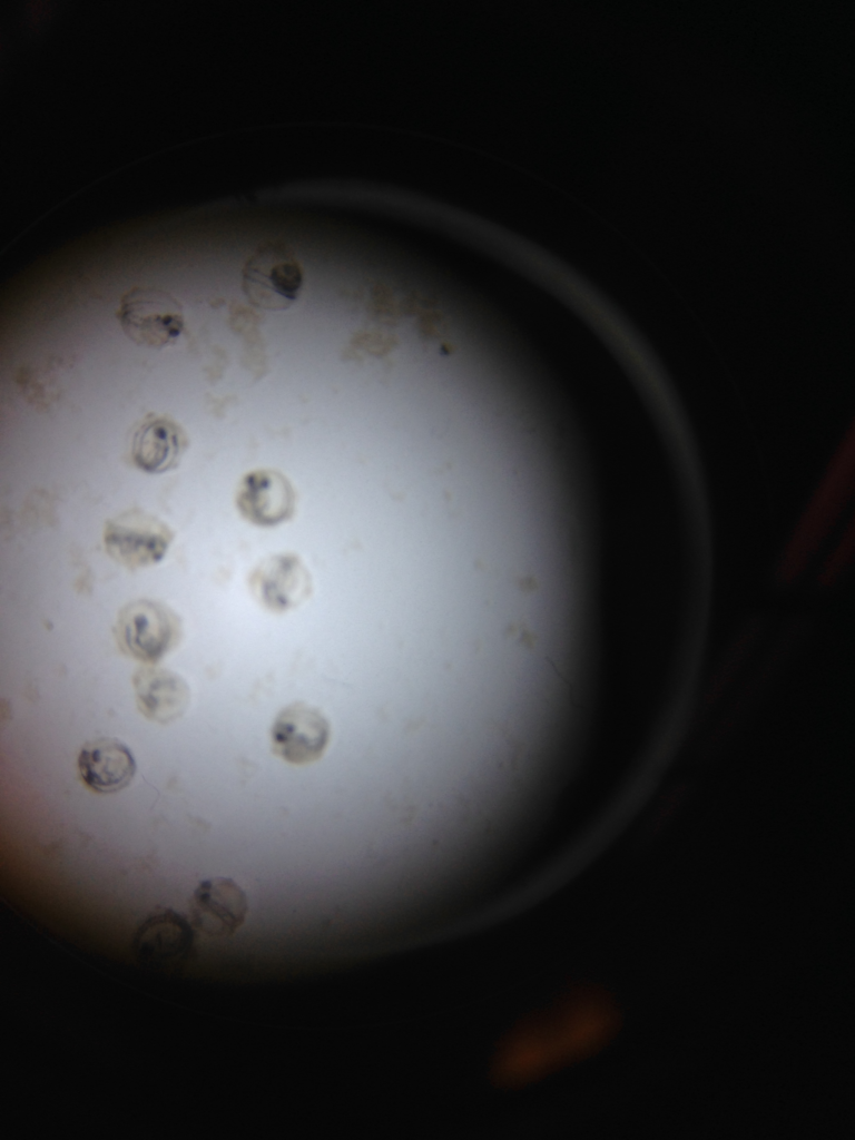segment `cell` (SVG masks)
Instances as JSON below:
<instances>
[{
    "instance_id": "obj_1",
    "label": "cell",
    "mask_w": 855,
    "mask_h": 1140,
    "mask_svg": "<svg viewBox=\"0 0 855 1140\" xmlns=\"http://www.w3.org/2000/svg\"><path fill=\"white\" fill-rule=\"evenodd\" d=\"M181 632L177 613L149 599H138L124 606L115 625L120 649L145 665H156L175 649Z\"/></svg>"
},
{
    "instance_id": "obj_7",
    "label": "cell",
    "mask_w": 855,
    "mask_h": 1140,
    "mask_svg": "<svg viewBox=\"0 0 855 1140\" xmlns=\"http://www.w3.org/2000/svg\"><path fill=\"white\" fill-rule=\"evenodd\" d=\"M248 912L247 896L232 878L202 881L189 900L190 923L206 937L233 936L244 924Z\"/></svg>"
},
{
    "instance_id": "obj_5",
    "label": "cell",
    "mask_w": 855,
    "mask_h": 1140,
    "mask_svg": "<svg viewBox=\"0 0 855 1140\" xmlns=\"http://www.w3.org/2000/svg\"><path fill=\"white\" fill-rule=\"evenodd\" d=\"M195 937L196 930L185 915L170 907H157L136 927L131 950L142 964L164 969L185 961Z\"/></svg>"
},
{
    "instance_id": "obj_3",
    "label": "cell",
    "mask_w": 855,
    "mask_h": 1140,
    "mask_svg": "<svg viewBox=\"0 0 855 1140\" xmlns=\"http://www.w3.org/2000/svg\"><path fill=\"white\" fill-rule=\"evenodd\" d=\"M116 317L130 341L155 350L174 344L185 325L180 303L168 292L154 287H135L125 293Z\"/></svg>"
},
{
    "instance_id": "obj_2",
    "label": "cell",
    "mask_w": 855,
    "mask_h": 1140,
    "mask_svg": "<svg viewBox=\"0 0 855 1140\" xmlns=\"http://www.w3.org/2000/svg\"><path fill=\"white\" fill-rule=\"evenodd\" d=\"M303 272L293 252L283 243L265 242L247 258L242 287L248 302L265 311H284L298 297Z\"/></svg>"
},
{
    "instance_id": "obj_9",
    "label": "cell",
    "mask_w": 855,
    "mask_h": 1140,
    "mask_svg": "<svg viewBox=\"0 0 855 1140\" xmlns=\"http://www.w3.org/2000/svg\"><path fill=\"white\" fill-rule=\"evenodd\" d=\"M235 503L239 514L249 523L269 528L293 517L296 492L282 472L258 469L243 476L236 491Z\"/></svg>"
},
{
    "instance_id": "obj_4",
    "label": "cell",
    "mask_w": 855,
    "mask_h": 1140,
    "mask_svg": "<svg viewBox=\"0 0 855 1140\" xmlns=\"http://www.w3.org/2000/svg\"><path fill=\"white\" fill-rule=\"evenodd\" d=\"M102 538L106 551L116 562L137 570L163 560L174 532L159 518L130 509L106 522Z\"/></svg>"
},
{
    "instance_id": "obj_10",
    "label": "cell",
    "mask_w": 855,
    "mask_h": 1140,
    "mask_svg": "<svg viewBox=\"0 0 855 1140\" xmlns=\"http://www.w3.org/2000/svg\"><path fill=\"white\" fill-rule=\"evenodd\" d=\"M83 785L97 794H114L132 780L137 765L131 749L115 737H99L86 743L77 760Z\"/></svg>"
},
{
    "instance_id": "obj_6",
    "label": "cell",
    "mask_w": 855,
    "mask_h": 1140,
    "mask_svg": "<svg viewBox=\"0 0 855 1140\" xmlns=\"http://www.w3.org/2000/svg\"><path fill=\"white\" fill-rule=\"evenodd\" d=\"M330 734V723L318 708L296 701L276 716L271 728L272 749L289 764H311L324 754Z\"/></svg>"
},
{
    "instance_id": "obj_12",
    "label": "cell",
    "mask_w": 855,
    "mask_h": 1140,
    "mask_svg": "<svg viewBox=\"0 0 855 1140\" xmlns=\"http://www.w3.org/2000/svg\"><path fill=\"white\" fill-rule=\"evenodd\" d=\"M187 441L184 430L171 419L148 415L132 436L131 459L146 473H165L179 464Z\"/></svg>"
},
{
    "instance_id": "obj_8",
    "label": "cell",
    "mask_w": 855,
    "mask_h": 1140,
    "mask_svg": "<svg viewBox=\"0 0 855 1140\" xmlns=\"http://www.w3.org/2000/svg\"><path fill=\"white\" fill-rule=\"evenodd\" d=\"M248 584L257 602L274 613L296 608L312 593V576L292 552L266 558L252 571Z\"/></svg>"
},
{
    "instance_id": "obj_11",
    "label": "cell",
    "mask_w": 855,
    "mask_h": 1140,
    "mask_svg": "<svg viewBox=\"0 0 855 1140\" xmlns=\"http://www.w3.org/2000/svg\"><path fill=\"white\" fill-rule=\"evenodd\" d=\"M138 710L147 719L168 724L181 717L189 705L190 692L178 674L146 665L132 676Z\"/></svg>"
}]
</instances>
